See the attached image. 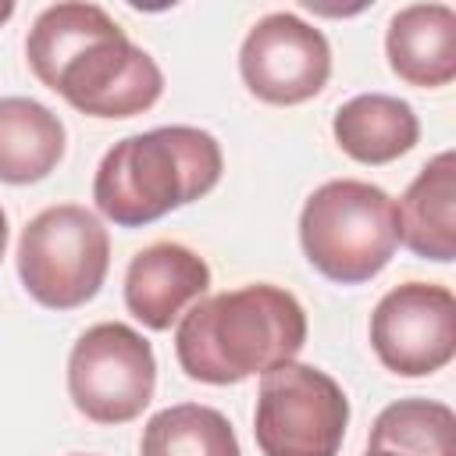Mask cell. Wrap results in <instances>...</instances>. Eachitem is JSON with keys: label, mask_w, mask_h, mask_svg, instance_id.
Returning <instances> with one entry per match:
<instances>
[{"label": "cell", "mask_w": 456, "mask_h": 456, "mask_svg": "<svg viewBox=\"0 0 456 456\" xmlns=\"http://www.w3.org/2000/svg\"><path fill=\"white\" fill-rule=\"evenodd\" d=\"M32 75L89 118H132L164 93L157 61L96 4H53L28 28Z\"/></svg>", "instance_id": "cell-1"}, {"label": "cell", "mask_w": 456, "mask_h": 456, "mask_svg": "<svg viewBox=\"0 0 456 456\" xmlns=\"http://www.w3.org/2000/svg\"><path fill=\"white\" fill-rule=\"evenodd\" d=\"M306 310L289 289L256 281L196 299L175 328V356L192 381L239 385L296 360Z\"/></svg>", "instance_id": "cell-2"}, {"label": "cell", "mask_w": 456, "mask_h": 456, "mask_svg": "<svg viewBox=\"0 0 456 456\" xmlns=\"http://www.w3.org/2000/svg\"><path fill=\"white\" fill-rule=\"evenodd\" d=\"M221 142L192 125H164L114 142L93 178L96 210L118 228H142L207 196L221 182Z\"/></svg>", "instance_id": "cell-3"}, {"label": "cell", "mask_w": 456, "mask_h": 456, "mask_svg": "<svg viewBox=\"0 0 456 456\" xmlns=\"http://www.w3.org/2000/svg\"><path fill=\"white\" fill-rule=\"evenodd\" d=\"M306 260L338 285H360L385 271L399 246L395 200L360 178H335L314 189L299 214Z\"/></svg>", "instance_id": "cell-4"}, {"label": "cell", "mask_w": 456, "mask_h": 456, "mask_svg": "<svg viewBox=\"0 0 456 456\" xmlns=\"http://www.w3.org/2000/svg\"><path fill=\"white\" fill-rule=\"evenodd\" d=\"M110 267V239L100 217L78 203L39 210L18 242V278L46 310L89 303Z\"/></svg>", "instance_id": "cell-5"}, {"label": "cell", "mask_w": 456, "mask_h": 456, "mask_svg": "<svg viewBox=\"0 0 456 456\" xmlns=\"http://www.w3.org/2000/svg\"><path fill=\"white\" fill-rule=\"evenodd\" d=\"M346 424L349 399L331 374L296 360L264 374L253 417L264 456H338Z\"/></svg>", "instance_id": "cell-6"}, {"label": "cell", "mask_w": 456, "mask_h": 456, "mask_svg": "<svg viewBox=\"0 0 456 456\" xmlns=\"http://www.w3.org/2000/svg\"><path fill=\"white\" fill-rule=\"evenodd\" d=\"M157 388L153 346L121 321L93 324L78 335L68 356V395L86 420H135Z\"/></svg>", "instance_id": "cell-7"}, {"label": "cell", "mask_w": 456, "mask_h": 456, "mask_svg": "<svg viewBox=\"0 0 456 456\" xmlns=\"http://www.w3.org/2000/svg\"><path fill=\"white\" fill-rule=\"evenodd\" d=\"M370 346L399 378H424L456 356V296L435 281L388 289L370 314Z\"/></svg>", "instance_id": "cell-8"}, {"label": "cell", "mask_w": 456, "mask_h": 456, "mask_svg": "<svg viewBox=\"0 0 456 456\" xmlns=\"http://www.w3.org/2000/svg\"><path fill=\"white\" fill-rule=\"evenodd\" d=\"M239 71L246 89L274 107L314 100L331 75V46L324 32L292 11L264 14L242 39Z\"/></svg>", "instance_id": "cell-9"}, {"label": "cell", "mask_w": 456, "mask_h": 456, "mask_svg": "<svg viewBox=\"0 0 456 456\" xmlns=\"http://www.w3.org/2000/svg\"><path fill=\"white\" fill-rule=\"evenodd\" d=\"M207 289V260L182 242H153L139 249L125 271V306L150 331H167Z\"/></svg>", "instance_id": "cell-10"}, {"label": "cell", "mask_w": 456, "mask_h": 456, "mask_svg": "<svg viewBox=\"0 0 456 456\" xmlns=\"http://www.w3.org/2000/svg\"><path fill=\"white\" fill-rule=\"evenodd\" d=\"M388 68L417 89L456 78V11L449 4H410L392 14L385 32Z\"/></svg>", "instance_id": "cell-11"}, {"label": "cell", "mask_w": 456, "mask_h": 456, "mask_svg": "<svg viewBox=\"0 0 456 456\" xmlns=\"http://www.w3.org/2000/svg\"><path fill=\"white\" fill-rule=\"evenodd\" d=\"M399 242L435 264L456 256V153L431 157L395 203Z\"/></svg>", "instance_id": "cell-12"}, {"label": "cell", "mask_w": 456, "mask_h": 456, "mask_svg": "<svg viewBox=\"0 0 456 456\" xmlns=\"http://www.w3.org/2000/svg\"><path fill=\"white\" fill-rule=\"evenodd\" d=\"M338 150L360 164H392L420 139L413 107L388 93H360L346 100L331 118Z\"/></svg>", "instance_id": "cell-13"}, {"label": "cell", "mask_w": 456, "mask_h": 456, "mask_svg": "<svg viewBox=\"0 0 456 456\" xmlns=\"http://www.w3.org/2000/svg\"><path fill=\"white\" fill-rule=\"evenodd\" d=\"M64 121L39 100L0 96V182L28 185L64 157Z\"/></svg>", "instance_id": "cell-14"}, {"label": "cell", "mask_w": 456, "mask_h": 456, "mask_svg": "<svg viewBox=\"0 0 456 456\" xmlns=\"http://www.w3.org/2000/svg\"><path fill=\"white\" fill-rule=\"evenodd\" d=\"M139 456H242V452L221 410L200 403H178L146 420Z\"/></svg>", "instance_id": "cell-15"}, {"label": "cell", "mask_w": 456, "mask_h": 456, "mask_svg": "<svg viewBox=\"0 0 456 456\" xmlns=\"http://www.w3.org/2000/svg\"><path fill=\"white\" fill-rule=\"evenodd\" d=\"M367 449L395 456H456V413L435 399H399L374 417Z\"/></svg>", "instance_id": "cell-16"}, {"label": "cell", "mask_w": 456, "mask_h": 456, "mask_svg": "<svg viewBox=\"0 0 456 456\" xmlns=\"http://www.w3.org/2000/svg\"><path fill=\"white\" fill-rule=\"evenodd\" d=\"M4 249H7V214L0 207V260H4Z\"/></svg>", "instance_id": "cell-17"}, {"label": "cell", "mask_w": 456, "mask_h": 456, "mask_svg": "<svg viewBox=\"0 0 456 456\" xmlns=\"http://www.w3.org/2000/svg\"><path fill=\"white\" fill-rule=\"evenodd\" d=\"M11 14H14V4H0V25H4Z\"/></svg>", "instance_id": "cell-18"}, {"label": "cell", "mask_w": 456, "mask_h": 456, "mask_svg": "<svg viewBox=\"0 0 456 456\" xmlns=\"http://www.w3.org/2000/svg\"><path fill=\"white\" fill-rule=\"evenodd\" d=\"M367 456H395V452H381V449H367Z\"/></svg>", "instance_id": "cell-19"}, {"label": "cell", "mask_w": 456, "mask_h": 456, "mask_svg": "<svg viewBox=\"0 0 456 456\" xmlns=\"http://www.w3.org/2000/svg\"><path fill=\"white\" fill-rule=\"evenodd\" d=\"M75 456H89V452H75Z\"/></svg>", "instance_id": "cell-20"}]
</instances>
